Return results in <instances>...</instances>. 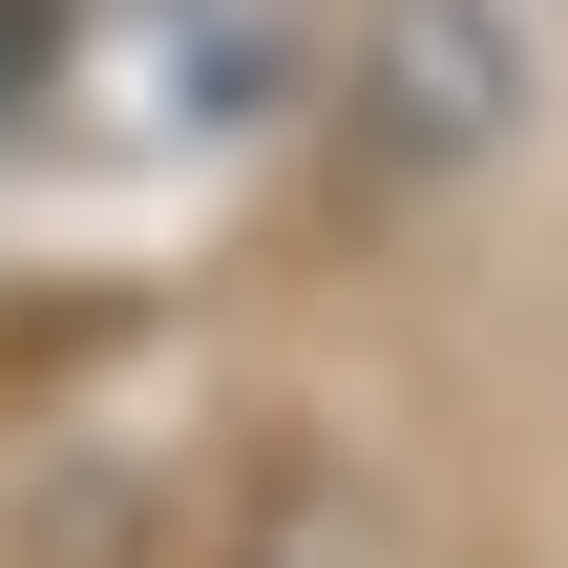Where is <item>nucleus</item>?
<instances>
[{
    "label": "nucleus",
    "mask_w": 568,
    "mask_h": 568,
    "mask_svg": "<svg viewBox=\"0 0 568 568\" xmlns=\"http://www.w3.org/2000/svg\"><path fill=\"white\" fill-rule=\"evenodd\" d=\"M358 42H379V63H358V84H379V126H400L422 169H464V148H506V126H527V42H506L485 0H379Z\"/></svg>",
    "instance_id": "obj_1"
},
{
    "label": "nucleus",
    "mask_w": 568,
    "mask_h": 568,
    "mask_svg": "<svg viewBox=\"0 0 568 568\" xmlns=\"http://www.w3.org/2000/svg\"><path fill=\"white\" fill-rule=\"evenodd\" d=\"M253 568H316V506H274V548H253Z\"/></svg>",
    "instance_id": "obj_2"
},
{
    "label": "nucleus",
    "mask_w": 568,
    "mask_h": 568,
    "mask_svg": "<svg viewBox=\"0 0 568 568\" xmlns=\"http://www.w3.org/2000/svg\"><path fill=\"white\" fill-rule=\"evenodd\" d=\"M0 105H21V42H0Z\"/></svg>",
    "instance_id": "obj_3"
}]
</instances>
